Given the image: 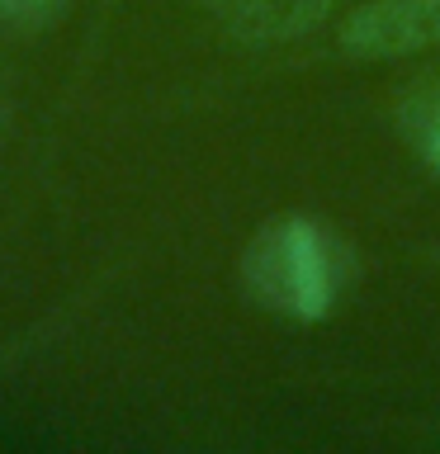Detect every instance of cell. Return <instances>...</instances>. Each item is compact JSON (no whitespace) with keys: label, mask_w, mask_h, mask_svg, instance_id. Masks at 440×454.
I'll list each match as a JSON object with an SVG mask.
<instances>
[{"label":"cell","mask_w":440,"mask_h":454,"mask_svg":"<svg viewBox=\"0 0 440 454\" xmlns=\"http://www.w3.org/2000/svg\"><path fill=\"white\" fill-rule=\"evenodd\" d=\"M350 279V255L332 237V227L303 213H284L255 227L241 251V284L251 298L279 317L318 322L336 308Z\"/></svg>","instance_id":"cell-1"},{"label":"cell","mask_w":440,"mask_h":454,"mask_svg":"<svg viewBox=\"0 0 440 454\" xmlns=\"http://www.w3.org/2000/svg\"><path fill=\"white\" fill-rule=\"evenodd\" d=\"M440 48V0H365L341 24V52L360 62H393Z\"/></svg>","instance_id":"cell-2"},{"label":"cell","mask_w":440,"mask_h":454,"mask_svg":"<svg viewBox=\"0 0 440 454\" xmlns=\"http://www.w3.org/2000/svg\"><path fill=\"white\" fill-rule=\"evenodd\" d=\"M332 10V0H227V20L241 38L279 43L318 28Z\"/></svg>","instance_id":"cell-3"},{"label":"cell","mask_w":440,"mask_h":454,"mask_svg":"<svg viewBox=\"0 0 440 454\" xmlns=\"http://www.w3.org/2000/svg\"><path fill=\"white\" fill-rule=\"evenodd\" d=\"M403 114H407V133H412V142H417L421 161L440 176V81L421 85V90L407 99Z\"/></svg>","instance_id":"cell-4"},{"label":"cell","mask_w":440,"mask_h":454,"mask_svg":"<svg viewBox=\"0 0 440 454\" xmlns=\"http://www.w3.org/2000/svg\"><path fill=\"white\" fill-rule=\"evenodd\" d=\"M62 10H67V0H0V20H10V24H43Z\"/></svg>","instance_id":"cell-5"}]
</instances>
